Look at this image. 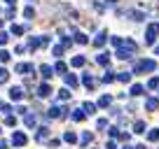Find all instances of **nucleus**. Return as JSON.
Returning a JSON list of instances; mask_svg holds the SVG:
<instances>
[{"label":"nucleus","mask_w":159,"mask_h":149,"mask_svg":"<svg viewBox=\"0 0 159 149\" xmlns=\"http://www.w3.org/2000/svg\"><path fill=\"white\" fill-rule=\"evenodd\" d=\"M110 42L115 45V56L122 61L131 58V56L136 54V49H138V45H136L134 40H122V37H110Z\"/></svg>","instance_id":"1"},{"label":"nucleus","mask_w":159,"mask_h":149,"mask_svg":"<svg viewBox=\"0 0 159 149\" xmlns=\"http://www.w3.org/2000/svg\"><path fill=\"white\" fill-rule=\"evenodd\" d=\"M91 140H94V135H91V133H82V135H80V144H82V147H87Z\"/></svg>","instance_id":"19"},{"label":"nucleus","mask_w":159,"mask_h":149,"mask_svg":"<svg viewBox=\"0 0 159 149\" xmlns=\"http://www.w3.org/2000/svg\"><path fill=\"white\" fill-rule=\"evenodd\" d=\"M75 42H80V45H87V42H89V37H87L84 33H75Z\"/></svg>","instance_id":"28"},{"label":"nucleus","mask_w":159,"mask_h":149,"mask_svg":"<svg viewBox=\"0 0 159 149\" xmlns=\"http://www.w3.org/2000/svg\"><path fill=\"white\" fill-rule=\"evenodd\" d=\"M82 84H84L87 89L91 91V89H94V86H96V79H94V77H91L89 72H84V77H82Z\"/></svg>","instance_id":"12"},{"label":"nucleus","mask_w":159,"mask_h":149,"mask_svg":"<svg viewBox=\"0 0 159 149\" xmlns=\"http://www.w3.org/2000/svg\"><path fill=\"white\" fill-rule=\"evenodd\" d=\"M126 14H129V19H134V21H143L145 19V14H143V12H138V10H129Z\"/></svg>","instance_id":"16"},{"label":"nucleus","mask_w":159,"mask_h":149,"mask_svg":"<svg viewBox=\"0 0 159 149\" xmlns=\"http://www.w3.org/2000/svg\"><path fill=\"white\" fill-rule=\"evenodd\" d=\"M110 103H112V98H110V96H101L96 107H110Z\"/></svg>","instance_id":"20"},{"label":"nucleus","mask_w":159,"mask_h":149,"mask_svg":"<svg viewBox=\"0 0 159 149\" xmlns=\"http://www.w3.org/2000/svg\"><path fill=\"white\" fill-rule=\"evenodd\" d=\"M24 30H26L24 26H16V23L12 26V35H21V33H24Z\"/></svg>","instance_id":"38"},{"label":"nucleus","mask_w":159,"mask_h":149,"mask_svg":"<svg viewBox=\"0 0 159 149\" xmlns=\"http://www.w3.org/2000/svg\"><path fill=\"white\" fill-rule=\"evenodd\" d=\"M157 37H159V23H150L148 30H145V42H148V45H154Z\"/></svg>","instance_id":"3"},{"label":"nucleus","mask_w":159,"mask_h":149,"mask_svg":"<svg viewBox=\"0 0 159 149\" xmlns=\"http://www.w3.org/2000/svg\"><path fill=\"white\" fill-rule=\"evenodd\" d=\"M14 109H16V112H19V114H26V112H28V109H26L24 105H19V107H14Z\"/></svg>","instance_id":"43"},{"label":"nucleus","mask_w":159,"mask_h":149,"mask_svg":"<svg viewBox=\"0 0 159 149\" xmlns=\"http://www.w3.org/2000/svg\"><path fill=\"white\" fill-rule=\"evenodd\" d=\"M5 124H7V126H16V117L7 114V117H5Z\"/></svg>","instance_id":"40"},{"label":"nucleus","mask_w":159,"mask_h":149,"mask_svg":"<svg viewBox=\"0 0 159 149\" xmlns=\"http://www.w3.org/2000/svg\"><path fill=\"white\" fill-rule=\"evenodd\" d=\"M47 138H49V128H47V126L38 128V133H35V140H38V142H45Z\"/></svg>","instance_id":"7"},{"label":"nucleus","mask_w":159,"mask_h":149,"mask_svg":"<svg viewBox=\"0 0 159 149\" xmlns=\"http://www.w3.org/2000/svg\"><path fill=\"white\" fill-rule=\"evenodd\" d=\"M84 109H75V112H73V114H70V119H73V121H84Z\"/></svg>","instance_id":"18"},{"label":"nucleus","mask_w":159,"mask_h":149,"mask_svg":"<svg viewBox=\"0 0 159 149\" xmlns=\"http://www.w3.org/2000/svg\"><path fill=\"white\" fill-rule=\"evenodd\" d=\"M10 58H12V54H10V51H5V49L0 51V63H7Z\"/></svg>","instance_id":"31"},{"label":"nucleus","mask_w":159,"mask_h":149,"mask_svg":"<svg viewBox=\"0 0 159 149\" xmlns=\"http://www.w3.org/2000/svg\"><path fill=\"white\" fill-rule=\"evenodd\" d=\"M61 45H63V47H70V45H73V40H68V37H63V40H61Z\"/></svg>","instance_id":"44"},{"label":"nucleus","mask_w":159,"mask_h":149,"mask_svg":"<svg viewBox=\"0 0 159 149\" xmlns=\"http://www.w3.org/2000/svg\"><path fill=\"white\" fill-rule=\"evenodd\" d=\"M38 96H40V98H49V96H52V86L49 84H40Z\"/></svg>","instance_id":"11"},{"label":"nucleus","mask_w":159,"mask_h":149,"mask_svg":"<svg viewBox=\"0 0 159 149\" xmlns=\"http://www.w3.org/2000/svg\"><path fill=\"white\" fill-rule=\"evenodd\" d=\"M145 130V121H136L134 124V133H143Z\"/></svg>","instance_id":"30"},{"label":"nucleus","mask_w":159,"mask_h":149,"mask_svg":"<svg viewBox=\"0 0 159 149\" xmlns=\"http://www.w3.org/2000/svg\"><path fill=\"white\" fill-rule=\"evenodd\" d=\"M110 138H119V128H117V126H112V128H110Z\"/></svg>","instance_id":"41"},{"label":"nucleus","mask_w":159,"mask_h":149,"mask_svg":"<svg viewBox=\"0 0 159 149\" xmlns=\"http://www.w3.org/2000/svg\"><path fill=\"white\" fill-rule=\"evenodd\" d=\"M47 117H49V119H61V117H68V109L61 107V105H52V107L47 109Z\"/></svg>","instance_id":"4"},{"label":"nucleus","mask_w":159,"mask_h":149,"mask_svg":"<svg viewBox=\"0 0 159 149\" xmlns=\"http://www.w3.org/2000/svg\"><path fill=\"white\" fill-rule=\"evenodd\" d=\"M148 89H159V79L157 77H152V79L148 82Z\"/></svg>","instance_id":"39"},{"label":"nucleus","mask_w":159,"mask_h":149,"mask_svg":"<svg viewBox=\"0 0 159 149\" xmlns=\"http://www.w3.org/2000/svg\"><path fill=\"white\" fill-rule=\"evenodd\" d=\"M66 84H68V86H70V89H75V86H77V84H80V79H77V77H75V74H73V72H70V74H68V72H66Z\"/></svg>","instance_id":"15"},{"label":"nucleus","mask_w":159,"mask_h":149,"mask_svg":"<svg viewBox=\"0 0 159 149\" xmlns=\"http://www.w3.org/2000/svg\"><path fill=\"white\" fill-rule=\"evenodd\" d=\"M14 5H10V7H7V10H5V19H14Z\"/></svg>","instance_id":"34"},{"label":"nucleus","mask_w":159,"mask_h":149,"mask_svg":"<svg viewBox=\"0 0 159 149\" xmlns=\"http://www.w3.org/2000/svg\"><path fill=\"white\" fill-rule=\"evenodd\" d=\"M10 98L12 100H21L24 98V89H21V86H12L10 89Z\"/></svg>","instance_id":"9"},{"label":"nucleus","mask_w":159,"mask_h":149,"mask_svg":"<svg viewBox=\"0 0 159 149\" xmlns=\"http://www.w3.org/2000/svg\"><path fill=\"white\" fill-rule=\"evenodd\" d=\"M0 149H7V142H5V140H0Z\"/></svg>","instance_id":"45"},{"label":"nucleus","mask_w":159,"mask_h":149,"mask_svg":"<svg viewBox=\"0 0 159 149\" xmlns=\"http://www.w3.org/2000/svg\"><path fill=\"white\" fill-rule=\"evenodd\" d=\"M117 79H119V82H131V72H119Z\"/></svg>","instance_id":"32"},{"label":"nucleus","mask_w":159,"mask_h":149,"mask_svg":"<svg viewBox=\"0 0 159 149\" xmlns=\"http://www.w3.org/2000/svg\"><path fill=\"white\" fill-rule=\"evenodd\" d=\"M136 149H148V147H145V144H138V147H136Z\"/></svg>","instance_id":"49"},{"label":"nucleus","mask_w":159,"mask_h":149,"mask_svg":"<svg viewBox=\"0 0 159 149\" xmlns=\"http://www.w3.org/2000/svg\"><path fill=\"white\" fill-rule=\"evenodd\" d=\"M115 79H117V77H115L112 72H105L103 74V82H105V84H110V82H115Z\"/></svg>","instance_id":"37"},{"label":"nucleus","mask_w":159,"mask_h":149,"mask_svg":"<svg viewBox=\"0 0 159 149\" xmlns=\"http://www.w3.org/2000/svg\"><path fill=\"white\" fill-rule=\"evenodd\" d=\"M157 54H159V47H157Z\"/></svg>","instance_id":"50"},{"label":"nucleus","mask_w":159,"mask_h":149,"mask_svg":"<svg viewBox=\"0 0 159 149\" xmlns=\"http://www.w3.org/2000/svg\"><path fill=\"white\" fill-rule=\"evenodd\" d=\"M68 98H70V91L68 89H61L59 91V100H68Z\"/></svg>","instance_id":"36"},{"label":"nucleus","mask_w":159,"mask_h":149,"mask_svg":"<svg viewBox=\"0 0 159 149\" xmlns=\"http://www.w3.org/2000/svg\"><path fill=\"white\" fill-rule=\"evenodd\" d=\"M82 109H84V114H94V112H96V105L94 103H84V105H82Z\"/></svg>","instance_id":"26"},{"label":"nucleus","mask_w":159,"mask_h":149,"mask_svg":"<svg viewBox=\"0 0 159 149\" xmlns=\"http://www.w3.org/2000/svg\"><path fill=\"white\" fill-rule=\"evenodd\" d=\"M105 147H108V149H115V142H108Z\"/></svg>","instance_id":"46"},{"label":"nucleus","mask_w":159,"mask_h":149,"mask_svg":"<svg viewBox=\"0 0 159 149\" xmlns=\"http://www.w3.org/2000/svg\"><path fill=\"white\" fill-rule=\"evenodd\" d=\"M24 16H26V19H33V16H35V10H33V7H26V10H24Z\"/></svg>","instance_id":"35"},{"label":"nucleus","mask_w":159,"mask_h":149,"mask_svg":"<svg viewBox=\"0 0 159 149\" xmlns=\"http://www.w3.org/2000/svg\"><path fill=\"white\" fill-rule=\"evenodd\" d=\"M66 70H68V65H66L63 61H59V63L54 65V72H59V74H66Z\"/></svg>","instance_id":"23"},{"label":"nucleus","mask_w":159,"mask_h":149,"mask_svg":"<svg viewBox=\"0 0 159 149\" xmlns=\"http://www.w3.org/2000/svg\"><path fill=\"white\" fill-rule=\"evenodd\" d=\"M26 140H28V138H26L24 133H19V130H16V133H12V144H14V147H24Z\"/></svg>","instance_id":"5"},{"label":"nucleus","mask_w":159,"mask_h":149,"mask_svg":"<svg viewBox=\"0 0 159 149\" xmlns=\"http://www.w3.org/2000/svg\"><path fill=\"white\" fill-rule=\"evenodd\" d=\"M96 126H98V128H105V126H108V119H98V121H96Z\"/></svg>","instance_id":"42"},{"label":"nucleus","mask_w":159,"mask_h":149,"mask_svg":"<svg viewBox=\"0 0 159 149\" xmlns=\"http://www.w3.org/2000/svg\"><path fill=\"white\" fill-rule=\"evenodd\" d=\"M122 149H136V147H131V144H124V147H122Z\"/></svg>","instance_id":"47"},{"label":"nucleus","mask_w":159,"mask_h":149,"mask_svg":"<svg viewBox=\"0 0 159 149\" xmlns=\"http://www.w3.org/2000/svg\"><path fill=\"white\" fill-rule=\"evenodd\" d=\"M7 79H10V70L0 68V84H7Z\"/></svg>","instance_id":"27"},{"label":"nucleus","mask_w":159,"mask_h":149,"mask_svg":"<svg viewBox=\"0 0 159 149\" xmlns=\"http://www.w3.org/2000/svg\"><path fill=\"white\" fill-rule=\"evenodd\" d=\"M63 140H66V142H68V144H75V142H77V135H75L73 130H68V133L63 135Z\"/></svg>","instance_id":"22"},{"label":"nucleus","mask_w":159,"mask_h":149,"mask_svg":"<svg viewBox=\"0 0 159 149\" xmlns=\"http://www.w3.org/2000/svg\"><path fill=\"white\" fill-rule=\"evenodd\" d=\"M63 49H66L63 45H56V47H52V54H54L56 58H61V56H63Z\"/></svg>","instance_id":"25"},{"label":"nucleus","mask_w":159,"mask_h":149,"mask_svg":"<svg viewBox=\"0 0 159 149\" xmlns=\"http://www.w3.org/2000/svg\"><path fill=\"white\" fill-rule=\"evenodd\" d=\"M148 140H150V142H157V140H159V128H152V130H150V133H148Z\"/></svg>","instance_id":"29"},{"label":"nucleus","mask_w":159,"mask_h":149,"mask_svg":"<svg viewBox=\"0 0 159 149\" xmlns=\"http://www.w3.org/2000/svg\"><path fill=\"white\" fill-rule=\"evenodd\" d=\"M5 2H7V5H14V2H16V0H5Z\"/></svg>","instance_id":"48"},{"label":"nucleus","mask_w":159,"mask_h":149,"mask_svg":"<svg viewBox=\"0 0 159 149\" xmlns=\"http://www.w3.org/2000/svg\"><path fill=\"white\" fill-rule=\"evenodd\" d=\"M154 70H157V61H152V58H143V61H138V63L134 65V72H136V74L154 72Z\"/></svg>","instance_id":"2"},{"label":"nucleus","mask_w":159,"mask_h":149,"mask_svg":"<svg viewBox=\"0 0 159 149\" xmlns=\"http://www.w3.org/2000/svg\"><path fill=\"white\" fill-rule=\"evenodd\" d=\"M96 63L103 65V68H108V65H110V54H98V56H96Z\"/></svg>","instance_id":"14"},{"label":"nucleus","mask_w":159,"mask_h":149,"mask_svg":"<svg viewBox=\"0 0 159 149\" xmlns=\"http://www.w3.org/2000/svg\"><path fill=\"white\" fill-rule=\"evenodd\" d=\"M24 124L28 126V128H35V124H38V117L30 114V112H26V114H24Z\"/></svg>","instance_id":"10"},{"label":"nucleus","mask_w":159,"mask_h":149,"mask_svg":"<svg viewBox=\"0 0 159 149\" xmlns=\"http://www.w3.org/2000/svg\"><path fill=\"white\" fill-rule=\"evenodd\" d=\"M14 72H19V74H28V72H33V63H19L14 68Z\"/></svg>","instance_id":"6"},{"label":"nucleus","mask_w":159,"mask_h":149,"mask_svg":"<svg viewBox=\"0 0 159 149\" xmlns=\"http://www.w3.org/2000/svg\"><path fill=\"white\" fill-rule=\"evenodd\" d=\"M129 93H131V96H143V93H145V89H143L140 84H134V86H131V91H129Z\"/></svg>","instance_id":"24"},{"label":"nucleus","mask_w":159,"mask_h":149,"mask_svg":"<svg viewBox=\"0 0 159 149\" xmlns=\"http://www.w3.org/2000/svg\"><path fill=\"white\" fill-rule=\"evenodd\" d=\"M40 72H42L45 79H49L52 74H54V68H52V65H40Z\"/></svg>","instance_id":"17"},{"label":"nucleus","mask_w":159,"mask_h":149,"mask_svg":"<svg viewBox=\"0 0 159 149\" xmlns=\"http://www.w3.org/2000/svg\"><path fill=\"white\" fill-rule=\"evenodd\" d=\"M145 109H150V112L159 109V98H148L145 100Z\"/></svg>","instance_id":"13"},{"label":"nucleus","mask_w":159,"mask_h":149,"mask_svg":"<svg viewBox=\"0 0 159 149\" xmlns=\"http://www.w3.org/2000/svg\"><path fill=\"white\" fill-rule=\"evenodd\" d=\"M84 63H87V61H84V56H75V58L70 61V65H73V68H82Z\"/></svg>","instance_id":"21"},{"label":"nucleus","mask_w":159,"mask_h":149,"mask_svg":"<svg viewBox=\"0 0 159 149\" xmlns=\"http://www.w3.org/2000/svg\"><path fill=\"white\" fill-rule=\"evenodd\" d=\"M7 40H10V33L0 30V47H2V45H7Z\"/></svg>","instance_id":"33"},{"label":"nucleus","mask_w":159,"mask_h":149,"mask_svg":"<svg viewBox=\"0 0 159 149\" xmlns=\"http://www.w3.org/2000/svg\"><path fill=\"white\" fill-rule=\"evenodd\" d=\"M105 40H108V33H105V30H101V33L94 37V47H98V49H101V47L105 45Z\"/></svg>","instance_id":"8"}]
</instances>
